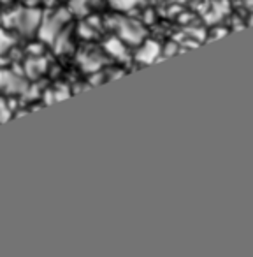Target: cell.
Wrapping results in <instances>:
<instances>
[{"label": "cell", "mask_w": 253, "mask_h": 257, "mask_svg": "<svg viewBox=\"0 0 253 257\" xmlns=\"http://www.w3.org/2000/svg\"><path fill=\"white\" fill-rule=\"evenodd\" d=\"M227 32L228 30L227 29H216L214 30V36H211V41H214V39H220V37H223V36H227Z\"/></svg>", "instance_id": "obj_18"}, {"label": "cell", "mask_w": 253, "mask_h": 257, "mask_svg": "<svg viewBox=\"0 0 253 257\" xmlns=\"http://www.w3.org/2000/svg\"><path fill=\"white\" fill-rule=\"evenodd\" d=\"M78 34L83 37V39H93V37L97 36V29L92 25V22L88 23H81L78 29Z\"/></svg>", "instance_id": "obj_13"}, {"label": "cell", "mask_w": 253, "mask_h": 257, "mask_svg": "<svg viewBox=\"0 0 253 257\" xmlns=\"http://www.w3.org/2000/svg\"><path fill=\"white\" fill-rule=\"evenodd\" d=\"M178 44L176 43H169L167 46H165V51H164V55L165 57H172V55H176L178 53Z\"/></svg>", "instance_id": "obj_16"}, {"label": "cell", "mask_w": 253, "mask_h": 257, "mask_svg": "<svg viewBox=\"0 0 253 257\" xmlns=\"http://www.w3.org/2000/svg\"><path fill=\"white\" fill-rule=\"evenodd\" d=\"M57 0H27V4L32 6V8H39V6H44V8H51Z\"/></svg>", "instance_id": "obj_15"}, {"label": "cell", "mask_w": 253, "mask_h": 257, "mask_svg": "<svg viewBox=\"0 0 253 257\" xmlns=\"http://www.w3.org/2000/svg\"><path fill=\"white\" fill-rule=\"evenodd\" d=\"M227 13H228V2L227 0H220V2L211 6L209 13H206L204 20H206L207 23H216V22H220Z\"/></svg>", "instance_id": "obj_9"}, {"label": "cell", "mask_w": 253, "mask_h": 257, "mask_svg": "<svg viewBox=\"0 0 253 257\" xmlns=\"http://www.w3.org/2000/svg\"><path fill=\"white\" fill-rule=\"evenodd\" d=\"M188 34L193 37V39H197V37H199L200 41H202L204 37H206V34H204V30H202V29H190V30H188Z\"/></svg>", "instance_id": "obj_17"}, {"label": "cell", "mask_w": 253, "mask_h": 257, "mask_svg": "<svg viewBox=\"0 0 253 257\" xmlns=\"http://www.w3.org/2000/svg\"><path fill=\"white\" fill-rule=\"evenodd\" d=\"M162 48L157 41H144L143 46L137 50L136 60L139 64H153V62L160 60Z\"/></svg>", "instance_id": "obj_5"}, {"label": "cell", "mask_w": 253, "mask_h": 257, "mask_svg": "<svg viewBox=\"0 0 253 257\" xmlns=\"http://www.w3.org/2000/svg\"><path fill=\"white\" fill-rule=\"evenodd\" d=\"M248 25H253V15L249 16V22H248Z\"/></svg>", "instance_id": "obj_20"}, {"label": "cell", "mask_w": 253, "mask_h": 257, "mask_svg": "<svg viewBox=\"0 0 253 257\" xmlns=\"http://www.w3.org/2000/svg\"><path fill=\"white\" fill-rule=\"evenodd\" d=\"M9 118H11V109H9V106L6 104V100L0 97V123L9 120Z\"/></svg>", "instance_id": "obj_14"}, {"label": "cell", "mask_w": 253, "mask_h": 257, "mask_svg": "<svg viewBox=\"0 0 253 257\" xmlns=\"http://www.w3.org/2000/svg\"><path fill=\"white\" fill-rule=\"evenodd\" d=\"M13 46H15V37H13V34L0 27V55L9 53V51L13 50Z\"/></svg>", "instance_id": "obj_10"}, {"label": "cell", "mask_w": 253, "mask_h": 257, "mask_svg": "<svg viewBox=\"0 0 253 257\" xmlns=\"http://www.w3.org/2000/svg\"><path fill=\"white\" fill-rule=\"evenodd\" d=\"M111 27L116 30L118 37H120L123 43L127 44H141L144 41V27L141 25L139 22L130 18H121V16H116V18H111Z\"/></svg>", "instance_id": "obj_3"}, {"label": "cell", "mask_w": 253, "mask_h": 257, "mask_svg": "<svg viewBox=\"0 0 253 257\" xmlns=\"http://www.w3.org/2000/svg\"><path fill=\"white\" fill-rule=\"evenodd\" d=\"M104 51H106L109 57L116 58L120 62L129 60V50L125 46V43L120 37H109V39L104 43Z\"/></svg>", "instance_id": "obj_6"}, {"label": "cell", "mask_w": 253, "mask_h": 257, "mask_svg": "<svg viewBox=\"0 0 253 257\" xmlns=\"http://www.w3.org/2000/svg\"><path fill=\"white\" fill-rule=\"evenodd\" d=\"M249 6H251V8H253V0H249Z\"/></svg>", "instance_id": "obj_21"}, {"label": "cell", "mask_w": 253, "mask_h": 257, "mask_svg": "<svg viewBox=\"0 0 253 257\" xmlns=\"http://www.w3.org/2000/svg\"><path fill=\"white\" fill-rule=\"evenodd\" d=\"M48 64L41 55H32L29 60L25 62V76L27 78H37L46 71Z\"/></svg>", "instance_id": "obj_8"}, {"label": "cell", "mask_w": 253, "mask_h": 257, "mask_svg": "<svg viewBox=\"0 0 253 257\" xmlns=\"http://www.w3.org/2000/svg\"><path fill=\"white\" fill-rule=\"evenodd\" d=\"M65 2H69V0H65Z\"/></svg>", "instance_id": "obj_24"}, {"label": "cell", "mask_w": 253, "mask_h": 257, "mask_svg": "<svg viewBox=\"0 0 253 257\" xmlns=\"http://www.w3.org/2000/svg\"><path fill=\"white\" fill-rule=\"evenodd\" d=\"M0 23H2V16H0Z\"/></svg>", "instance_id": "obj_22"}, {"label": "cell", "mask_w": 253, "mask_h": 257, "mask_svg": "<svg viewBox=\"0 0 253 257\" xmlns=\"http://www.w3.org/2000/svg\"><path fill=\"white\" fill-rule=\"evenodd\" d=\"M141 0H109V4L113 6V9L120 13H127L130 9H134L137 4H139Z\"/></svg>", "instance_id": "obj_11"}, {"label": "cell", "mask_w": 253, "mask_h": 257, "mask_svg": "<svg viewBox=\"0 0 253 257\" xmlns=\"http://www.w3.org/2000/svg\"><path fill=\"white\" fill-rule=\"evenodd\" d=\"M69 4H71V13H76V15H85L88 11V4L90 0H69Z\"/></svg>", "instance_id": "obj_12"}, {"label": "cell", "mask_w": 253, "mask_h": 257, "mask_svg": "<svg viewBox=\"0 0 253 257\" xmlns=\"http://www.w3.org/2000/svg\"><path fill=\"white\" fill-rule=\"evenodd\" d=\"M0 90L6 95H22L29 90V79L11 69H0Z\"/></svg>", "instance_id": "obj_4"}, {"label": "cell", "mask_w": 253, "mask_h": 257, "mask_svg": "<svg viewBox=\"0 0 253 257\" xmlns=\"http://www.w3.org/2000/svg\"><path fill=\"white\" fill-rule=\"evenodd\" d=\"M71 20V11L69 9H53L48 16L43 15V20H41V25L37 29V34H39V39L43 43H53L55 37L64 30V27L69 23Z\"/></svg>", "instance_id": "obj_2"}, {"label": "cell", "mask_w": 253, "mask_h": 257, "mask_svg": "<svg viewBox=\"0 0 253 257\" xmlns=\"http://www.w3.org/2000/svg\"><path fill=\"white\" fill-rule=\"evenodd\" d=\"M41 20H43V11L39 8L29 6V8H18L6 15L4 23L8 25V29L18 30L20 36L32 37L39 29Z\"/></svg>", "instance_id": "obj_1"}, {"label": "cell", "mask_w": 253, "mask_h": 257, "mask_svg": "<svg viewBox=\"0 0 253 257\" xmlns=\"http://www.w3.org/2000/svg\"><path fill=\"white\" fill-rule=\"evenodd\" d=\"M179 2H185V0H179Z\"/></svg>", "instance_id": "obj_23"}, {"label": "cell", "mask_w": 253, "mask_h": 257, "mask_svg": "<svg viewBox=\"0 0 253 257\" xmlns=\"http://www.w3.org/2000/svg\"><path fill=\"white\" fill-rule=\"evenodd\" d=\"M79 64H81V67L86 72H95L102 67L104 58L99 53H95V51H85V53L79 55Z\"/></svg>", "instance_id": "obj_7"}, {"label": "cell", "mask_w": 253, "mask_h": 257, "mask_svg": "<svg viewBox=\"0 0 253 257\" xmlns=\"http://www.w3.org/2000/svg\"><path fill=\"white\" fill-rule=\"evenodd\" d=\"M6 64H8V58H6V55H0V69L6 67Z\"/></svg>", "instance_id": "obj_19"}]
</instances>
